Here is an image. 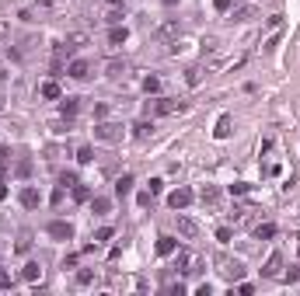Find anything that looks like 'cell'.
Wrapping results in <instances>:
<instances>
[{"label": "cell", "instance_id": "6da1fadb", "mask_svg": "<svg viewBox=\"0 0 300 296\" xmlns=\"http://www.w3.org/2000/svg\"><path fill=\"white\" fill-rule=\"evenodd\" d=\"M213 265H217V272H220L224 279H230V282H241V279H244V265H241L237 258L217 254V258H213Z\"/></svg>", "mask_w": 300, "mask_h": 296}, {"label": "cell", "instance_id": "7a4b0ae2", "mask_svg": "<svg viewBox=\"0 0 300 296\" xmlns=\"http://www.w3.org/2000/svg\"><path fill=\"white\" fill-rule=\"evenodd\" d=\"M94 140H101V143H119V140H122V126L101 122V126H94Z\"/></svg>", "mask_w": 300, "mask_h": 296}, {"label": "cell", "instance_id": "3957f363", "mask_svg": "<svg viewBox=\"0 0 300 296\" xmlns=\"http://www.w3.org/2000/svg\"><path fill=\"white\" fill-rule=\"evenodd\" d=\"M46 233L56 237V240H74V226H70L67 220H53L49 226H46Z\"/></svg>", "mask_w": 300, "mask_h": 296}, {"label": "cell", "instance_id": "277c9868", "mask_svg": "<svg viewBox=\"0 0 300 296\" xmlns=\"http://www.w3.org/2000/svg\"><path fill=\"white\" fill-rule=\"evenodd\" d=\"M192 199H196V195H192V188H175V192L168 195V206H171V209L178 213V209H185V206H189Z\"/></svg>", "mask_w": 300, "mask_h": 296}, {"label": "cell", "instance_id": "5b68a950", "mask_svg": "<svg viewBox=\"0 0 300 296\" xmlns=\"http://www.w3.org/2000/svg\"><path fill=\"white\" fill-rule=\"evenodd\" d=\"M154 112H157V115H175V112H185V101H171V98H157V101H154Z\"/></svg>", "mask_w": 300, "mask_h": 296}, {"label": "cell", "instance_id": "8992f818", "mask_svg": "<svg viewBox=\"0 0 300 296\" xmlns=\"http://www.w3.org/2000/svg\"><path fill=\"white\" fill-rule=\"evenodd\" d=\"M175 226H178V233H182L185 240H196V237H199V223L189 220V216H178V220H175Z\"/></svg>", "mask_w": 300, "mask_h": 296}, {"label": "cell", "instance_id": "52a82bcc", "mask_svg": "<svg viewBox=\"0 0 300 296\" xmlns=\"http://www.w3.org/2000/svg\"><path fill=\"white\" fill-rule=\"evenodd\" d=\"M77 112H80V98H74V94L60 98V115H63V119H74Z\"/></svg>", "mask_w": 300, "mask_h": 296}, {"label": "cell", "instance_id": "ba28073f", "mask_svg": "<svg viewBox=\"0 0 300 296\" xmlns=\"http://www.w3.org/2000/svg\"><path fill=\"white\" fill-rule=\"evenodd\" d=\"M18 199H21V206H25V209H39V202H42V195H39L32 185H28V188H21V195H18Z\"/></svg>", "mask_w": 300, "mask_h": 296}, {"label": "cell", "instance_id": "9c48e42d", "mask_svg": "<svg viewBox=\"0 0 300 296\" xmlns=\"http://www.w3.org/2000/svg\"><path fill=\"white\" fill-rule=\"evenodd\" d=\"M67 74L74 77V80H84V77L91 74V63H87V60H70V67H67Z\"/></svg>", "mask_w": 300, "mask_h": 296}, {"label": "cell", "instance_id": "30bf717a", "mask_svg": "<svg viewBox=\"0 0 300 296\" xmlns=\"http://www.w3.org/2000/svg\"><path fill=\"white\" fill-rule=\"evenodd\" d=\"M39 94H42L46 101H60V98H63V91H60V84H56V80H46V84L39 87Z\"/></svg>", "mask_w": 300, "mask_h": 296}, {"label": "cell", "instance_id": "8fae6325", "mask_svg": "<svg viewBox=\"0 0 300 296\" xmlns=\"http://www.w3.org/2000/svg\"><path fill=\"white\" fill-rule=\"evenodd\" d=\"M175 251H178V240H175V237H168V233L157 237V254H161V258H168V254H175Z\"/></svg>", "mask_w": 300, "mask_h": 296}, {"label": "cell", "instance_id": "7c38bea8", "mask_svg": "<svg viewBox=\"0 0 300 296\" xmlns=\"http://www.w3.org/2000/svg\"><path fill=\"white\" fill-rule=\"evenodd\" d=\"M178 272H182V275L196 272V254H192V251H178Z\"/></svg>", "mask_w": 300, "mask_h": 296}, {"label": "cell", "instance_id": "4fadbf2b", "mask_svg": "<svg viewBox=\"0 0 300 296\" xmlns=\"http://www.w3.org/2000/svg\"><path fill=\"white\" fill-rule=\"evenodd\" d=\"M230 133H234V119H230V115H220V119H217V129H213V136H217V140H227Z\"/></svg>", "mask_w": 300, "mask_h": 296}, {"label": "cell", "instance_id": "5bb4252c", "mask_svg": "<svg viewBox=\"0 0 300 296\" xmlns=\"http://www.w3.org/2000/svg\"><path fill=\"white\" fill-rule=\"evenodd\" d=\"M129 39V32H126V25H112V32H108V46L115 49V46H122Z\"/></svg>", "mask_w": 300, "mask_h": 296}, {"label": "cell", "instance_id": "9a60e30c", "mask_svg": "<svg viewBox=\"0 0 300 296\" xmlns=\"http://www.w3.org/2000/svg\"><path fill=\"white\" fill-rule=\"evenodd\" d=\"M105 77H112V80L126 77V63H122V60H108V63H105Z\"/></svg>", "mask_w": 300, "mask_h": 296}, {"label": "cell", "instance_id": "2e32d148", "mask_svg": "<svg viewBox=\"0 0 300 296\" xmlns=\"http://www.w3.org/2000/svg\"><path fill=\"white\" fill-rule=\"evenodd\" d=\"M157 35H161V39H175V35H182V21H164V25L157 28Z\"/></svg>", "mask_w": 300, "mask_h": 296}, {"label": "cell", "instance_id": "e0dca14e", "mask_svg": "<svg viewBox=\"0 0 300 296\" xmlns=\"http://www.w3.org/2000/svg\"><path fill=\"white\" fill-rule=\"evenodd\" d=\"M199 199H203V206H217V202H220V188H217V185H206V188L199 192Z\"/></svg>", "mask_w": 300, "mask_h": 296}, {"label": "cell", "instance_id": "ac0fdd59", "mask_svg": "<svg viewBox=\"0 0 300 296\" xmlns=\"http://www.w3.org/2000/svg\"><path fill=\"white\" fill-rule=\"evenodd\" d=\"M279 268H283V254H269V261H265V268H262V275H279Z\"/></svg>", "mask_w": 300, "mask_h": 296}, {"label": "cell", "instance_id": "d6986e66", "mask_svg": "<svg viewBox=\"0 0 300 296\" xmlns=\"http://www.w3.org/2000/svg\"><path fill=\"white\" fill-rule=\"evenodd\" d=\"M80 46H87V35H84V32L67 35V42H63V49H67V53H74V49H80Z\"/></svg>", "mask_w": 300, "mask_h": 296}, {"label": "cell", "instance_id": "ffe728a7", "mask_svg": "<svg viewBox=\"0 0 300 296\" xmlns=\"http://www.w3.org/2000/svg\"><path fill=\"white\" fill-rule=\"evenodd\" d=\"M129 192H133V174H122V178L115 181V195H119V199H126Z\"/></svg>", "mask_w": 300, "mask_h": 296}, {"label": "cell", "instance_id": "44dd1931", "mask_svg": "<svg viewBox=\"0 0 300 296\" xmlns=\"http://www.w3.org/2000/svg\"><path fill=\"white\" fill-rule=\"evenodd\" d=\"M112 209V199H105V195H94L91 199V213H98V216H105Z\"/></svg>", "mask_w": 300, "mask_h": 296}, {"label": "cell", "instance_id": "7402d4cb", "mask_svg": "<svg viewBox=\"0 0 300 296\" xmlns=\"http://www.w3.org/2000/svg\"><path fill=\"white\" fill-rule=\"evenodd\" d=\"M255 237H258V240H272V237H276V226H272V223H258V226H255Z\"/></svg>", "mask_w": 300, "mask_h": 296}, {"label": "cell", "instance_id": "603a6c76", "mask_svg": "<svg viewBox=\"0 0 300 296\" xmlns=\"http://www.w3.org/2000/svg\"><path fill=\"white\" fill-rule=\"evenodd\" d=\"M21 275H25V279H28V282H35V279H39V275H42V265H39V261H28V265H25V268H21Z\"/></svg>", "mask_w": 300, "mask_h": 296}, {"label": "cell", "instance_id": "cb8c5ba5", "mask_svg": "<svg viewBox=\"0 0 300 296\" xmlns=\"http://www.w3.org/2000/svg\"><path fill=\"white\" fill-rule=\"evenodd\" d=\"M28 247H32V230H21L18 233V254H25Z\"/></svg>", "mask_w": 300, "mask_h": 296}, {"label": "cell", "instance_id": "d4e9b609", "mask_svg": "<svg viewBox=\"0 0 300 296\" xmlns=\"http://www.w3.org/2000/svg\"><path fill=\"white\" fill-rule=\"evenodd\" d=\"M150 129H154L150 122H136V126H133V136H136V140H147V136H150Z\"/></svg>", "mask_w": 300, "mask_h": 296}, {"label": "cell", "instance_id": "484cf974", "mask_svg": "<svg viewBox=\"0 0 300 296\" xmlns=\"http://www.w3.org/2000/svg\"><path fill=\"white\" fill-rule=\"evenodd\" d=\"M143 91L147 94H157L161 91V77H143Z\"/></svg>", "mask_w": 300, "mask_h": 296}, {"label": "cell", "instance_id": "4316f807", "mask_svg": "<svg viewBox=\"0 0 300 296\" xmlns=\"http://www.w3.org/2000/svg\"><path fill=\"white\" fill-rule=\"evenodd\" d=\"M227 192H230V195H248V192H251V185H248V181H234Z\"/></svg>", "mask_w": 300, "mask_h": 296}, {"label": "cell", "instance_id": "83f0119b", "mask_svg": "<svg viewBox=\"0 0 300 296\" xmlns=\"http://www.w3.org/2000/svg\"><path fill=\"white\" fill-rule=\"evenodd\" d=\"M91 160H94V150H91V147L77 150V164H91Z\"/></svg>", "mask_w": 300, "mask_h": 296}, {"label": "cell", "instance_id": "f1b7e54d", "mask_svg": "<svg viewBox=\"0 0 300 296\" xmlns=\"http://www.w3.org/2000/svg\"><path fill=\"white\" fill-rule=\"evenodd\" d=\"M251 14H255V7H241V11H234V14H230V21H248Z\"/></svg>", "mask_w": 300, "mask_h": 296}, {"label": "cell", "instance_id": "f546056e", "mask_svg": "<svg viewBox=\"0 0 300 296\" xmlns=\"http://www.w3.org/2000/svg\"><path fill=\"white\" fill-rule=\"evenodd\" d=\"M77 282H80V286H91V282H94V272H91V268H80V272H77Z\"/></svg>", "mask_w": 300, "mask_h": 296}, {"label": "cell", "instance_id": "4dcf8cb0", "mask_svg": "<svg viewBox=\"0 0 300 296\" xmlns=\"http://www.w3.org/2000/svg\"><path fill=\"white\" fill-rule=\"evenodd\" d=\"M60 185H63V188H74V185H77V174H74V171H63V174H60Z\"/></svg>", "mask_w": 300, "mask_h": 296}, {"label": "cell", "instance_id": "1f68e13d", "mask_svg": "<svg viewBox=\"0 0 300 296\" xmlns=\"http://www.w3.org/2000/svg\"><path fill=\"white\" fill-rule=\"evenodd\" d=\"M283 279H286V282H300V265H290V268L283 272Z\"/></svg>", "mask_w": 300, "mask_h": 296}, {"label": "cell", "instance_id": "d6a6232c", "mask_svg": "<svg viewBox=\"0 0 300 296\" xmlns=\"http://www.w3.org/2000/svg\"><path fill=\"white\" fill-rule=\"evenodd\" d=\"M112 233H115L112 226H101V230L94 233V244H101V240H112Z\"/></svg>", "mask_w": 300, "mask_h": 296}, {"label": "cell", "instance_id": "836d02e7", "mask_svg": "<svg viewBox=\"0 0 300 296\" xmlns=\"http://www.w3.org/2000/svg\"><path fill=\"white\" fill-rule=\"evenodd\" d=\"M11 286H14V279H11V272H4V268H0V289H11Z\"/></svg>", "mask_w": 300, "mask_h": 296}, {"label": "cell", "instance_id": "e575fe53", "mask_svg": "<svg viewBox=\"0 0 300 296\" xmlns=\"http://www.w3.org/2000/svg\"><path fill=\"white\" fill-rule=\"evenodd\" d=\"M18 174L28 178V174H32V160H21V164H18Z\"/></svg>", "mask_w": 300, "mask_h": 296}, {"label": "cell", "instance_id": "d590c367", "mask_svg": "<svg viewBox=\"0 0 300 296\" xmlns=\"http://www.w3.org/2000/svg\"><path fill=\"white\" fill-rule=\"evenodd\" d=\"M230 4H234V0H213V7H217L220 14H227V11H230Z\"/></svg>", "mask_w": 300, "mask_h": 296}, {"label": "cell", "instance_id": "8d00e7d4", "mask_svg": "<svg viewBox=\"0 0 300 296\" xmlns=\"http://www.w3.org/2000/svg\"><path fill=\"white\" fill-rule=\"evenodd\" d=\"M217 240H220V244L230 240V226H220V230H217Z\"/></svg>", "mask_w": 300, "mask_h": 296}, {"label": "cell", "instance_id": "74e56055", "mask_svg": "<svg viewBox=\"0 0 300 296\" xmlns=\"http://www.w3.org/2000/svg\"><path fill=\"white\" fill-rule=\"evenodd\" d=\"M147 188H150V195H157V192H161V188H164V181H161V178H154V181H150Z\"/></svg>", "mask_w": 300, "mask_h": 296}, {"label": "cell", "instance_id": "f35d334b", "mask_svg": "<svg viewBox=\"0 0 300 296\" xmlns=\"http://www.w3.org/2000/svg\"><path fill=\"white\" fill-rule=\"evenodd\" d=\"M237 293H241V296H251V293H255V286H251V282H241V286H237Z\"/></svg>", "mask_w": 300, "mask_h": 296}, {"label": "cell", "instance_id": "ab89813d", "mask_svg": "<svg viewBox=\"0 0 300 296\" xmlns=\"http://www.w3.org/2000/svg\"><path fill=\"white\" fill-rule=\"evenodd\" d=\"M105 21H108V25H119V21H122V11H112V14H108Z\"/></svg>", "mask_w": 300, "mask_h": 296}, {"label": "cell", "instance_id": "60d3db41", "mask_svg": "<svg viewBox=\"0 0 300 296\" xmlns=\"http://www.w3.org/2000/svg\"><path fill=\"white\" fill-rule=\"evenodd\" d=\"M108 115V105H94V119H105Z\"/></svg>", "mask_w": 300, "mask_h": 296}, {"label": "cell", "instance_id": "b9f144b4", "mask_svg": "<svg viewBox=\"0 0 300 296\" xmlns=\"http://www.w3.org/2000/svg\"><path fill=\"white\" fill-rule=\"evenodd\" d=\"M150 202H154V195H150V188H147V192H140V206H150Z\"/></svg>", "mask_w": 300, "mask_h": 296}, {"label": "cell", "instance_id": "7bdbcfd3", "mask_svg": "<svg viewBox=\"0 0 300 296\" xmlns=\"http://www.w3.org/2000/svg\"><path fill=\"white\" fill-rule=\"evenodd\" d=\"M4 199H7V185L0 181V202H4Z\"/></svg>", "mask_w": 300, "mask_h": 296}, {"label": "cell", "instance_id": "ee69618b", "mask_svg": "<svg viewBox=\"0 0 300 296\" xmlns=\"http://www.w3.org/2000/svg\"><path fill=\"white\" fill-rule=\"evenodd\" d=\"M175 4H178V0H164V7H175Z\"/></svg>", "mask_w": 300, "mask_h": 296}, {"label": "cell", "instance_id": "f6af8a7d", "mask_svg": "<svg viewBox=\"0 0 300 296\" xmlns=\"http://www.w3.org/2000/svg\"><path fill=\"white\" fill-rule=\"evenodd\" d=\"M108 4H112V7H119V4H122V0H108Z\"/></svg>", "mask_w": 300, "mask_h": 296}]
</instances>
